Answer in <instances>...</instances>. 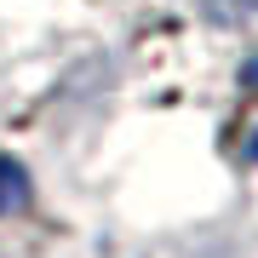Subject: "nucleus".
I'll return each instance as SVG.
<instances>
[{
    "label": "nucleus",
    "mask_w": 258,
    "mask_h": 258,
    "mask_svg": "<svg viewBox=\"0 0 258 258\" xmlns=\"http://www.w3.org/2000/svg\"><path fill=\"white\" fill-rule=\"evenodd\" d=\"M35 201V178H29V166L18 155H6L0 149V218H12V212H23Z\"/></svg>",
    "instance_id": "nucleus-1"
}]
</instances>
